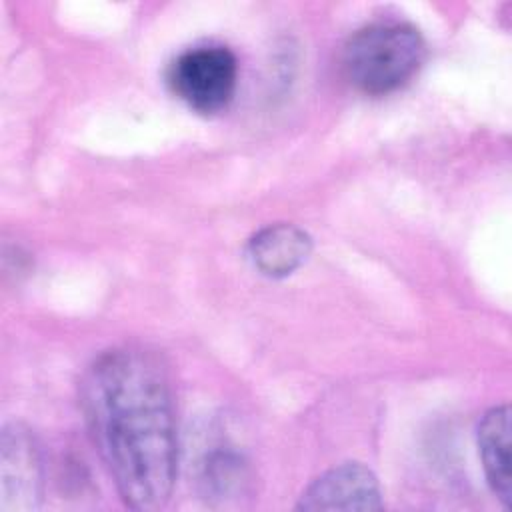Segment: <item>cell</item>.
I'll use <instances>...</instances> for the list:
<instances>
[{
    "label": "cell",
    "mask_w": 512,
    "mask_h": 512,
    "mask_svg": "<svg viewBox=\"0 0 512 512\" xmlns=\"http://www.w3.org/2000/svg\"><path fill=\"white\" fill-rule=\"evenodd\" d=\"M90 436L134 510L162 508L176 478V416L168 372L138 346L100 354L80 384Z\"/></svg>",
    "instance_id": "obj_1"
},
{
    "label": "cell",
    "mask_w": 512,
    "mask_h": 512,
    "mask_svg": "<svg viewBox=\"0 0 512 512\" xmlns=\"http://www.w3.org/2000/svg\"><path fill=\"white\" fill-rule=\"evenodd\" d=\"M424 58L426 42L420 30L398 20H380L354 30L340 54L346 80L370 96H382L404 86Z\"/></svg>",
    "instance_id": "obj_2"
},
{
    "label": "cell",
    "mask_w": 512,
    "mask_h": 512,
    "mask_svg": "<svg viewBox=\"0 0 512 512\" xmlns=\"http://www.w3.org/2000/svg\"><path fill=\"white\" fill-rule=\"evenodd\" d=\"M172 92L200 114L222 112L238 86V60L222 44H200L180 52L168 68Z\"/></svg>",
    "instance_id": "obj_3"
},
{
    "label": "cell",
    "mask_w": 512,
    "mask_h": 512,
    "mask_svg": "<svg viewBox=\"0 0 512 512\" xmlns=\"http://www.w3.org/2000/svg\"><path fill=\"white\" fill-rule=\"evenodd\" d=\"M380 486L370 468L340 464L316 478L300 496V510H378Z\"/></svg>",
    "instance_id": "obj_4"
},
{
    "label": "cell",
    "mask_w": 512,
    "mask_h": 512,
    "mask_svg": "<svg viewBox=\"0 0 512 512\" xmlns=\"http://www.w3.org/2000/svg\"><path fill=\"white\" fill-rule=\"evenodd\" d=\"M2 510L26 512L40 498V460L28 432L14 426L2 434Z\"/></svg>",
    "instance_id": "obj_5"
},
{
    "label": "cell",
    "mask_w": 512,
    "mask_h": 512,
    "mask_svg": "<svg viewBox=\"0 0 512 512\" xmlns=\"http://www.w3.org/2000/svg\"><path fill=\"white\" fill-rule=\"evenodd\" d=\"M312 240L296 224L278 222L260 228L246 246L250 262L266 276L282 278L298 270L310 256Z\"/></svg>",
    "instance_id": "obj_6"
},
{
    "label": "cell",
    "mask_w": 512,
    "mask_h": 512,
    "mask_svg": "<svg viewBox=\"0 0 512 512\" xmlns=\"http://www.w3.org/2000/svg\"><path fill=\"white\" fill-rule=\"evenodd\" d=\"M478 452L486 478L504 506H510V410L496 406L488 410L478 426Z\"/></svg>",
    "instance_id": "obj_7"
}]
</instances>
